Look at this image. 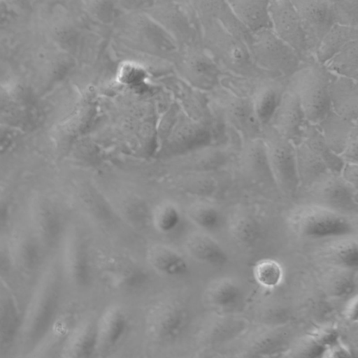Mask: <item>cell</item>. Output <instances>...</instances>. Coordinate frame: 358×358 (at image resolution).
<instances>
[{
    "label": "cell",
    "mask_w": 358,
    "mask_h": 358,
    "mask_svg": "<svg viewBox=\"0 0 358 358\" xmlns=\"http://www.w3.org/2000/svg\"><path fill=\"white\" fill-rule=\"evenodd\" d=\"M319 256L324 266L350 271L358 266L357 235L344 236L324 241Z\"/></svg>",
    "instance_id": "cell-22"
},
{
    "label": "cell",
    "mask_w": 358,
    "mask_h": 358,
    "mask_svg": "<svg viewBox=\"0 0 358 358\" xmlns=\"http://www.w3.org/2000/svg\"><path fill=\"white\" fill-rule=\"evenodd\" d=\"M252 273L257 283L266 289L278 287L284 276L281 264L271 258L257 261L253 266Z\"/></svg>",
    "instance_id": "cell-35"
},
{
    "label": "cell",
    "mask_w": 358,
    "mask_h": 358,
    "mask_svg": "<svg viewBox=\"0 0 358 358\" xmlns=\"http://www.w3.org/2000/svg\"><path fill=\"white\" fill-rule=\"evenodd\" d=\"M187 215L201 231L208 234L217 231L224 222L222 211L215 205L206 201L192 203L187 209Z\"/></svg>",
    "instance_id": "cell-32"
},
{
    "label": "cell",
    "mask_w": 358,
    "mask_h": 358,
    "mask_svg": "<svg viewBox=\"0 0 358 358\" xmlns=\"http://www.w3.org/2000/svg\"><path fill=\"white\" fill-rule=\"evenodd\" d=\"M98 266L103 280L112 288L131 292L147 284L149 274L146 269L134 260L120 255L101 258Z\"/></svg>",
    "instance_id": "cell-13"
},
{
    "label": "cell",
    "mask_w": 358,
    "mask_h": 358,
    "mask_svg": "<svg viewBox=\"0 0 358 358\" xmlns=\"http://www.w3.org/2000/svg\"><path fill=\"white\" fill-rule=\"evenodd\" d=\"M234 15L250 32L271 29L269 1H227Z\"/></svg>",
    "instance_id": "cell-25"
},
{
    "label": "cell",
    "mask_w": 358,
    "mask_h": 358,
    "mask_svg": "<svg viewBox=\"0 0 358 358\" xmlns=\"http://www.w3.org/2000/svg\"><path fill=\"white\" fill-rule=\"evenodd\" d=\"M326 266L324 285L327 292L334 296L350 294L356 285V271Z\"/></svg>",
    "instance_id": "cell-34"
},
{
    "label": "cell",
    "mask_w": 358,
    "mask_h": 358,
    "mask_svg": "<svg viewBox=\"0 0 358 358\" xmlns=\"http://www.w3.org/2000/svg\"><path fill=\"white\" fill-rule=\"evenodd\" d=\"M213 90L215 104L221 110L226 124L237 131L243 139L262 138V125L250 97L237 95L220 85Z\"/></svg>",
    "instance_id": "cell-9"
},
{
    "label": "cell",
    "mask_w": 358,
    "mask_h": 358,
    "mask_svg": "<svg viewBox=\"0 0 358 358\" xmlns=\"http://www.w3.org/2000/svg\"><path fill=\"white\" fill-rule=\"evenodd\" d=\"M355 40H358V27L333 24L318 44L313 57L324 65L348 43Z\"/></svg>",
    "instance_id": "cell-28"
},
{
    "label": "cell",
    "mask_w": 358,
    "mask_h": 358,
    "mask_svg": "<svg viewBox=\"0 0 358 358\" xmlns=\"http://www.w3.org/2000/svg\"><path fill=\"white\" fill-rule=\"evenodd\" d=\"M27 213V224L45 251L58 248L67 226L56 202L47 194L35 193Z\"/></svg>",
    "instance_id": "cell-7"
},
{
    "label": "cell",
    "mask_w": 358,
    "mask_h": 358,
    "mask_svg": "<svg viewBox=\"0 0 358 358\" xmlns=\"http://www.w3.org/2000/svg\"><path fill=\"white\" fill-rule=\"evenodd\" d=\"M14 271L8 236L0 234V278L3 280Z\"/></svg>",
    "instance_id": "cell-39"
},
{
    "label": "cell",
    "mask_w": 358,
    "mask_h": 358,
    "mask_svg": "<svg viewBox=\"0 0 358 358\" xmlns=\"http://www.w3.org/2000/svg\"><path fill=\"white\" fill-rule=\"evenodd\" d=\"M243 292L240 285L229 277H220L210 281L204 291V299L210 306L229 310L238 304Z\"/></svg>",
    "instance_id": "cell-26"
},
{
    "label": "cell",
    "mask_w": 358,
    "mask_h": 358,
    "mask_svg": "<svg viewBox=\"0 0 358 358\" xmlns=\"http://www.w3.org/2000/svg\"><path fill=\"white\" fill-rule=\"evenodd\" d=\"M269 13L272 31L299 55L303 62L314 57L308 51L300 18L291 1H269Z\"/></svg>",
    "instance_id": "cell-10"
},
{
    "label": "cell",
    "mask_w": 358,
    "mask_h": 358,
    "mask_svg": "<svg viewBox=\"0 0 358 358\" xmlns=\"http://www.w3.org/2000/svg\"><path fill=\"white\" fill-rule=\"evenodd\" d=\"M262 138L274 182L283 194L288 196L294 194L301 182L296 145L269 124L262 127Z\"/></svg>",
    "instance_id": "cell-6"
},
{
    "label": "cell",
    "mask_w": 358,
    "mask_h": 358,
    "mask_svg": "<svg viewBox=\"0 0 358 358\" xmlns=\"http://www.w3.org/2000/svg\"><path fill=\"white\" fill-rule=\"evenodd\" d=\"M333 24L358 27V0L330 1Z\"/></svg>",
    "instance_id": "cell-37"
},
{
    "label": "cell",
    "mask_w": 358,
    "mask_h": 358,
    "mask_svg": "<svg viewBox=\"0 0 358 358\" xmlns=\"http://www.w3.org/2000/svg\"><path fill=\"white\" fill-rule=\"evenodd\" d=\"M209 16L217 20L228 31L244 41L249 48L252 33L238 20L227 1L210 2Z\"/></svg>",
    "instance_id": "cell-33"
},
{
    "label": "cell",
    "mask_w": 358,
    "mask_h": 358,
    "mask_svg": "<svg viewBox=\"0 0 358 358\" xmlns=\"http://www.w3.org/2000/svg\"><path fill=\"white\" fill-rule=\"evenodd\" d=\"M353 79L334 76L329 85L331 109L346 119L357 122L358 85Z\"/></svg>",
    "instance_id": "cell-23"
},
{
    "label": "cell",
    "mask_w": 358,
    "mask_h": 358,
    "mask_svg": "<svg viewBox=\"0 0 358 358\" xmlns=\"http://www.w3.org/2000/svg\"><path fill=\"white\" fill-rule=\"evenodd\" d=\"M95 354V320L83 319L76 322L66 335L60 358H92Z\"/></svg>",
    "instance_id": "cell-20"
},
{
    "label": "cell",
    "mask_w": 358,
    "mask_h": 358,
    "mask_svg": "<svg viewBox=\"0 0 358 358\" xmlns=\"http://www.w3.org/2000/svg\"><path fill=\"white\" fill-rule=\"evenodd\" d=\"M249 50L258 68L280 77L289 78L303 64L299 55L271 29L252 33Z\"/></svg>",
    "instance_id": "cell-5"
},
{
    "label": "cell",
    "mask_w": 358,
    "mask_h": 358,
    "mask_svg": "<svg viewBox=\"0 0 358 358\" xmlns=\"http://www.w3.org/2000/svg\"><path fill=\"white\" fill-rule=\"evenodd\" d=\"M317 126L330 150L338 156L351 131L358 125L357 122L341 117L331 109Z\"/></svg>",
    "instance_id": "cell-27"
},
{
    "label": "cell",
    "mask_w": 358,
    "mask_h": 358,
    "mask_svg": "<svg viewBox=\"0 0 358 358\" xmlns=\"http://www.w3.org/2000/svg\"><path fill=\"white\" fill-rule=\"evenodd\" d=\"M206 43L225 73L247 78L280 77L258 68L247 44L211 17L208 18Z\"/></svg>",
    "instance_id": "cell-3"
},
{
    "label": "cell",
    "mask_w": 358,
    "mask_h": 358,
    "mask_svg": "<svg viewBox=\"0 0 358 358\" xmlns=\"http://www.w3.org/2000/svg\"><path fill=\"white\" fill-rule=\"evenodd\" d=\"M23 316L10 292L0 278V352H6L20 336Z\"/></svg>",
    "instance_id": "cell-19"
},
{
    "label": "cell",
    "mask_w": 358,
    "mask_h": 358,
    "mask_svg": "<svg viewBox=\"0 0 358 358\" xmlns=\"http://www.w3.org/2000/svg\"><path fill=\"white\" fill-rule=\"evenodd\" d=\"M14 271L25 274L41 271L48 258L27 224L18 226L8 236Z\"/></svg>",
    "instance_id": "cell-14"
},
{
    "label": "cell",
    "mask_w": 358,
    "mask_h": 358,
    "mask_svg": "<svg viewBox=\"0 0 358 358\" xmlns=\"http://www.w3.org/2000/svg\"><path fill=\"white\" fill-rule=\"evenodd\" d=\"M286 224L293 234L311 241H326L357 233L355 217L312 201L292 207Z\"/></svg>",
    "instance_id": "cell-2"
},
{
    "label": "cell",
    "mask_w": 358,
    "mask_h": 358,
    "mask_svg": "<svg viewBox=\"0 0 358 358\" xmlns=\"http://www.w3.org/2000/svg\"><path fill=\"white\" fill-rule=\"evenodd\" d=\"M358 126L351 131L342 152L338 155L343 163L357 164Z\"/></svg>",
    "instance_id": "cell-40"
},
{
    "label": "cell",
    "mask_w": 358,
    "mask_h": 358,
    "mask_svg": "<svg viewBox=\"0 0 358 358\" xmlns=\"http://www.w3.org/2000/svg\"><path fill=\"white\" fill-rule=\"evenodd\" d=\"M229 234L240 246L250 248L261 238L262 229L258 220L251 214L238 211L228 221Z\"/></svg>",
    "instance_id": "cell-29"
},
{
    "label": "cell",
    "mask_w": 358,
    "mask_h": 358,
    "mask_svg": "<svg viewBox=\"0 0 358 358\" xmlns=\"http://www.w3.org/2000/svg\"><path fill=\"white\" fill-rule=\"evenodd\" d=\"M287 80L282 77L257 80L250 97L262 127L269 123L286 89Z\"/></svg>",
    "instance_id": "cell-18"
},
{
    "label": "cell",
    "mask_w": 358,
    "mask_h": 358,
    "mask_svg": "<svg viewBox=\"0 0 358 358\" xmlns=\"http://www.w3.org/2000/svg\"><path fill=\"white\" fill-rule=\"evenodd\" d=\"M324 66L329 73L334 76L357 81L358 40L348 43L340 52L327 61Z\"/></svg>",
    "instance_id": "cell-30"
},
{
    "label": "cell",
    "mask_w": 358,
    "mask_h": 358,
    "mask_svg": "<svg viewBox=\"0 0 358 358\" xmlns=\"http://www.w3.org/2000/svg\"><path fill=\"white\" fill-rule=\"evenodd\" d=\"M341 176L357 189V164L344 163Z\"/></svg>",
    "instance_id": "cell-42"
},
{
    "label": "cell",
    "mask_w": 358,
    "mask_h": 358,
    "mask_svg": "<svg viewBox=\"0 0 358 358\" xmlns=\"http://www.w3.org/2000/svg\"><path fill=\"white\" fill-rule=\"evenodd\" d=\"M63 278L58 259L48 258L40 271L28 311L23 315L20 336L29 350L43 342L57 321Z\"/></svg>",
    "instance_id": "cell-1"
},
{
    "label": "cell",
    "mask_w": 358,
    "mask_h": 358,
    "mask_svg": "<svg viewBox=\"0 0 358 358\" xmlns=\"http://www.w3.org/2000/svg\"><path fill=\"white\" fill-rule=\"evenodd\" d=\"M12 217V206L6 197L0 195V234L10 223Z\"/></svg>",
    "instance_id": "cell-41"
},
{
    "label": "cell",
    "mask_w": 358,
    "mask_h": 358,
    "mask_svg": "<svg viewBox=\"0 0 358 358\" xmlns=\"http://www.w3.org/2000/svg\"><path fill=\"white\" fill-rule=\"evenodd\" d=\"M129 326V315L120 305L106 306L95 320L96 354L113 350L124 338Z\"/></svg>",
    "instance_id": "cell-17"
},
{
    "label": "cell",
    "mask_w": 358,
    "mask_h": 358,
    "mask_svg": "<svg viewBox=\"0 0 358 358\" xmlns=\"http://www.w3.org/2000/svg\"><path fill=\"white\" fill-rule=\"evenodd\" d=\"M315 202L355 217L357 211V189L341 176L327 174L310 185Z\"/></svg>",
    "instance_id": "cell-11"
},
{
    "label": "cell",
    "mask_w": 358,
    "mask_h": 358,
    "mask_svg": "<svg viewBox=\"0 0 358 358\" xmlns=\"http://www.w3.org/2000/svg\"><path fill=\"white\" fill-rule=\"evenodd\" d=\"M302 143L321 158L329 170H341L343 162L330 150L317 124L306 122L303 128Z\"/></svg>",
    "instance_id": "cell-31"
},
{
    "label": "cell",
    "mask_w": 358,
    "mask_h": 358,
    "mask_svg": "<svg viewBox=\"0 0 358 358\" xmlns=\"http://www.w3.org/2000/svg\"><path fill=\"white\" fill-rule=\"evenodd\" d=\"M187 254L195 261L212 266L222 267L229 261L222 245L210 234L199 231L190 234L185 242Z\"/></svg>",
    "instance_id": "cell-21"
},
{
    "label": "cell",
    "mask_w": 358,
    "mask_h": 358,
    "mask_svg": "<svg viewBox=\"0 0 358 358\" xmlns=\"http://www.w3.org/2000/svg\"><path fill=\"white\" fill-rule=\"evenodd\" d=\"M152 221L158 231L169 234L179 227L182 221V214L176 205L164 203L154 210Z\"/></svg>",
    "instance_id": "cell-36"
},
{
    "label": "cell",
    "mask_w": 358,
    "mask_h": 358,
    "mask_svg": "<svg viewBox=\"0 0 358 358\" xmlns=\"http://www.w3.org/2000/svg\"><path fill=\"white\" fill-rule=\"evenodd\" d=\"M146 256L151 267L166 277L182 278L189 272V265L185 257L167 245H152L147 250Z\"/></svg>",
    "instance_id": "cell-24"
},
{
    "label": "cell",
    "mask_w": 358,
    "mask_h": 358,
    "mask_svg": "<svg viewBox=\"0 0 358 358\" xmlns=\"http://www.w3.org/2000/svg\"><path fill=\"white\" fill-rule=\"evenodd\" d=\"M58 248V260L64 278L76 288L87 287L92 279L94 266L81 230L76 226L66 227Z\"/></svg>",
    "instance_id": "cell-8"
},
{
    "label": "cell",
    "mask_w": 358,
    "mask_h": 358,
    "mask_svg": "<svg viewBox=\"0 0 358 358\" xmlns=\"http://www.w3.org/2000/svg\"><path fill=\"white\" fill-rule=\"evenodd\" d=\"M187 313L178 302L162 301L148 311L146 329L155 339L162 342L177 340L185 332L187 325Z\"/></svg>",
    "instance_id": "cell-12"
},
{
    "label": "cell",
    "mask_w": 358,
    "mask_h": 358,
    "mask_svg": "<svg viewBox=\"0 0 358 358\" xmlns=\"http://www.w3.org/2000/svg\"><path fill=\"white\" fill-rule=\"evenodd\" d=\"M334 76L312 57L288 78V84L296 90L308 122L317 124L331 110L329 85Z\"/></svg>",
    "instance_id": "cell-4"
},
{
    "label": "cell",
    "mask_w": 358,
    "mask_h": 358,
    "mask_svg": "<svg viewBox=\"0 0 358 358\" xmlns=\"http://www.w3.org/2000/svg\"><path fill=\"white\" fill-rule=\"evenodd\" d=\"M296 162L299 173H321L326 176L329 169L326 164L303 143L296 146ZM301 179V178H300Z\"/></svg>",
    "instance_id": "cell-38"
},
{
    "label": "cell",
    "mask_w": 358,
    "mask_h": 358,
    "mask_svg": "<svg viewBox=\"0 0 358 358\" xmlns=\"http://www.w3.org/2000/svg\"><path fill=\"white\" fill-rule=\"evenodd\" d=\"M299 16L308 51L314 56L315 50L333 25L329 0L291 1Z\"/></svg>",
    "instance_id": "cell-15"
},
{
    "label": "cell",
    "mask_w": 358,
    "mask_h": 358,
    "mask_svg": "<svg viewBox=\"0 0 358 358\" xmlns=\"http://www.w3.org/2000/svg\"><path fill=\"white\" fill-rule=\"evenodd\" d=\"M306 122L299 96L287 80L286 89L268 124L296 146L302 142Z\"/></svg>",
    "instance_id": "cell-16"
}]
</instances>
